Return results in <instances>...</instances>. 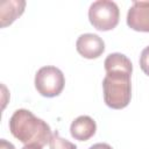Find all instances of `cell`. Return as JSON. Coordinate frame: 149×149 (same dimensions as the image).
Returning <instances> with one entry per match:
<instances>
[{
	"instance_id": "6da1fadb",
	"label": "cell",
	"mask_w": 149,
	"mask_h": 149,
	"mask_svg": "<svg viewBox=\"0 0 149 149\" xmlns=\"http://www.w3.org/2000/svg\"><path fill=\"white\" fill-rule=\"evenodd\" d=\"M104 66L106 70L102 79L104 101L113 109H122L128 106L132 98L133 64L126 55L113 52L106 57Z\"/></svg>"
},
{
	"instance_id": "7a4b0ae2",
	"label": "cell",
	"mask_w": 149,
	"mask_h": 149,
	"mask_svg": "<svg viewBox=\"0 0 149 149\" xmlns=\"http://www.w3.org/2000/svg\"><path fill=\"white\" fill-rule=\"evenodd\" d=\"M8 126L10 134L24 144L36 143L43 147L49 143L52 136L50 126L24 108L16 109L13 113Z\"/></svg>"
},
{
	"instance_id": "3957f363",
	"label": "cell",
	"mask_w": 149,
	"mask_h": 149,
	"mask_svg": "<svg viewBox=\"0 0 149 149\" xmlns=\"http://www.w3.org/2000/svg\"><path fill=\"white\" fill-rule=\"evenodd\" d=\"M120 19L118 5L111 0H98L91 3L88 8L90 23L100 31L114 29Z\"/></svg>"
},
{
	"instance_id": "277c9868",
	"label": "cell",
	"mask_w": 149,
	"mask_h": 149,
	"mask_svg": "<svg viewBox=\"0 0 149 149\" xmlns=\"http://www.w3.org/2000/svg\"><path fill=\"white\" fill-rule=\"evenodd\" d=\"M35 88L36 91L45 97L54 98L62 93L65 85V77L63 72L52 65L42 66L35 74Z\"/></svg>"
},
{
	"instance_id": "5b68a950",
	"label": "cell",
	"mask_w": 149,
	"mask_h": 149,
	"mask_svg": "<svg viewBox=\"0 0 149 149\" xmlns=\"http://www.w3.org/2000/svg\"><path fill=\"white\" fill-rule=\"evenodd\" d=\"M127 26L142 33H149V1H133L127 13Z\"/></svg>"
},
{
	"instance_id": "8992f818",
	"label": "cell",
	"mask_w": 149,
	"mask_h": 149,
	"mask_svg": "<svg viewBox=\"0 0 149 149\" xmlns=\"http://www.w3.org/2000/svg\"><path fill=\"white\" fill-rule=\"evenodd\" d=\"M76 49L84 58H98L105 51V42L97 34H81L76 42Z\"/></svg>"
},
{
	"instance_id": "52a82bcc",
	"label": "cell",
	"mask_w": 149,
	"mask_h": 149,
	"mask_svg": "<svg viewBox=\"0 0 149 149\" xmlns=\"http://www.w3.org/2000/svg\"><path fill=\"white\" fill-rule=\"evenodd\" d=\"M95 132H97V123L88 115H80L76 118L70 126L71 136L78 141L90 140L95 134Z\"/></svg>"
},
{
	"instance_id": "ba28073f",
	"label": "cell",
	"mask_w": 149,
	"mask_h": 149,
	"mask_svg": "<svg viewBox=\"0 0 149 149\" xmlns=\"http://www.w3.org/2000/svg\"><path fill=\"white\" fill-rule=\"evenodd\" d=\"M26 8L24 0H5L0 3V26L5 28L20 17Z\"/></svg>"
},
{
	"instance_id": "9c48e42d",
	"label": "cell",
	"mask_w": 149,
	"mask_h": 149,
	"mask_svg": "<svg viewBox=\"0 0 149 149\" xmlns=\"http://www.w3.org/2000/svg\"><path fill=\"white\" fill-rule=\"evenodd\" d=\"M50 149H77V146L66 139H63L59 133L56 130L52 133V136L49 141Z\"/></svg>"
},
{
	"instance_id": "30bf717a",
	"label": "cell",
	"mask_w": 149,
	"mask_h": 149,
	"mask_svg": "<svg viewBox=\"0 0 149 149\" xmlns=\"http://www.w3.org/2000/svg\"><path fill=\"white\" fill-rule=\"evenodd\" d=\"M140 68H141V70L147 76H149V45L146 47L142 50V52H141V56H140Z\"/></svg>"
},
{
	"instance_id": "8fae6325",
	"label": "cell",
	"mask_w": 149,
	"mask_h": 149,
	"mask_svg": "<svg viewBox=\"0 0 149 149\" xmlns=\"http://www.w3.org/2000/svg\"><path fill=\"white\" fill-rule=\"evenodd\" d=\"M0 149H15V147H14L13 143L8 142L7 140L1 139L0 140Z\"/></svg>"
},
{
	"instance_id": "7c38bea8",
	"label": "cell",
	"mask_w": 149,
	"mask_h": 149,
	"mask_svg": "<svg viewBox=\"0 0 149 149\" xmlns=\"http://www.w3.org/2000/svg\"><path fill=\"white\" fill-rule=\"evenodd\" d=\"M88 149H113L108 143H95L91 146Z\"/></svg>"
},
{
	"instance_id": "4fadbf2b",
	"label": "cell",
	"mask_w": 149,
	"mask_h": 149,
	"mask_svg": "<svg viewBox=\"0 0 149 149\" xmlns=\"http://www.w3.org/2000/svg\"><path fill=\"white\" fill-rule=\"evenodd\" d=\"M43 147L40 146V144H36V143H30V144H24L21 149H42Z\"/></svg>"
}]
</instances>
